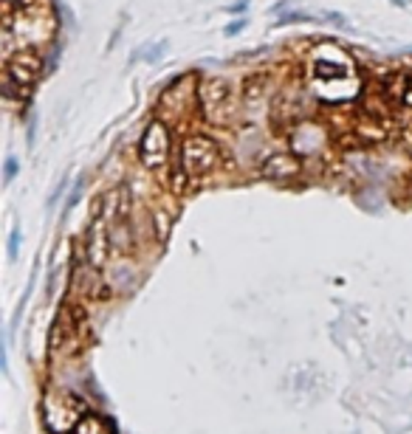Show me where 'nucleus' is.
Listing matches in <instances>:
<instances>
[{"label":"nucleus","instance_id":"39448f33","mask_svg":"<svg viewBox=\"0 0 412 434\" xmlns=\"http://www.w3.org/2000/svg\"><path fill=\"white\" fill-rule=\"evenodd\" d=\"M108 248H111L108 217L102 214V200H99L96 217H93V223L88 226V265H90V268H102V265H105Z\"/></svg>","mask_w":412,"mask_h":434},{"label":"nucleus","instance_id":"7ed1b4c3","mask_svg":"<svg viewBox=\"0 0 412 434\" xmlns=\"http://www.w3.org/2000/svg\"><path fill=\"white\" fill-rule=\"evenodd\" d=\"M138 158L147 170H159L167 164L170 158V133L164 122H152L147 124L141 141H138Z\"/></svg>","mask_w":412,"mask_h":434},{"label":"nucleus","instance_id":"ddd939ff","mask_svg":"<svg viewBox=\"0 0 412 434\" xmlns=\"http://www.w3.org/2000/svg\"><path fill=\"white\" fill-rule=\"evenodd\" d=\"M409 189H412V184H409Z\"/></svg>","mask_w":412,"mask_h":434},{"label":"nucleus","instance_id":"9d476101","mask_svg":"<svg viewBox=\"0 0 412 434\" xmlns=\"http://www.w3.org/2000/svg\"><path fill=\"white\" fill-rule=\"evenodd\" d=\"M15 175H17V161L9 158V161H6V181H12Z\"/></svg>","mask_w":412,"mask_h":434},{"label":"nucleus","instance_id":"f03ea898","mask_svg":"<svg viewBox=\"0 0 412 434\" xmlns=\"http://www.w3.org/2000/svg\"><path fill=\"white\" fill-rule=\"evenodd\" d=\"M221 161V147L203 133H195L184 141L181 150V170L189 178H200V175H209Z\"/></svg>","mask_w":412,"mask_h":434},{"label":"nucleus","instance_id":"0eeeda50","mask_svg":"<svg viewBox=\"0 0 412 434\" xmlns=\"http://www.w3.org/2000/svg\"><path fill=\"white\" fill-rule=\"evenodd\" d=\"M269 90V77L266 74H251L243 79V102L246 104H257Z\"/></svg>","mask_w":412,"mask_h":434},{"label":"nucleus","instance_id":"f8f14e48","mask_svg":"<svg viewBox=\"0 0 412 434\" xmlns=\"http://www.w3.org/2000/svg\"><path fill=\"white\" fill-rule=\"evenodd\" d=\"M23 3H29V0H6V6H23Z\"/></svg>","mask_w":412,"mask_h":434},{"label":"nucleus","instance_id":"20e7f679","mask_svg":"<svg viewBox=\"0 0 412 434\" xmlns=\"http://www.w3.org/2000/svg\"><path fill=\"white\" fill-rule=\"evenodd\" d=\"M40 77H42V60H40L37 51L23 48L15 54V57L6 60V85L31 88Z\"/></svg>","mask_w":412,"mask_h":434},{"label":"nucleus","instance_id":"1a4fd4ad","mask_svg":"<svg viewBox=\"0 0 412 434\" xmlns=\"http://www.w3.org/2000/svg\"><path fill=\"white\" fill-rule=\"evenodd\" d=\"M344 68L342 65H328L325 60H317V77L319 79H331V77H342Z\"/></svg>","mask_w":412,"mask_h":434},{"label":"nucleus","instance_id":"f257e3e1","mask_svg":"<svg viewBox=\"0 0 412 434\" xmlns=\"http://www.w3.org/2000/svg\"><path fill=\"white\" fill-rule=\"evenodd\" d=\"M198 102H200V113L206 122L212 124H226L232 116H235V93H232V85L221 77H212V79H203L198 85Z\"/></svg>","mask_w":412,"mask_h":434},{"label":"nucleus","instance_id":"423d86ee","mask_svg":"<svg viewBox=\"0 0 412 434\" xmlns=\"http://www.w3.org/2000/svg\"><path fill=\"white\" fill-rule=\"evenodd\" d=\"M302 170V161L294 155V152H271L266 161L260 172L271 181H288V178H296Z\"/></svg>","mask_w":412,"mask_h":434},{"label":"nucleus","instance_id":"6e6552de","mask_svg":"<svg viewBox=\"0 0 412 434\" xmlns=\"http://www.w3.org/2000/svg\"><path fill=\"white\" fill-rule=\"evenodd\" d=\"M74 434H116L113 423L108 417H102V415H88L85 420H79L77 431Z\"/></svg>","mask_w":412,"mask_h":434},{"label":"nucleus","instance_id":"9b49d317","mask_svg":"<svg viewBox=\"0 0 412 434\" xmlns=\"http://www.w3.org/2000/svg\"><path fill=\"white\" fill-rule=\"evenodd\" d=\"M401 102L412 107V79H409V85H406V93H404V99H401Z\"/></svg>","mask_w":412,"mask_h":434}]
</instances>
